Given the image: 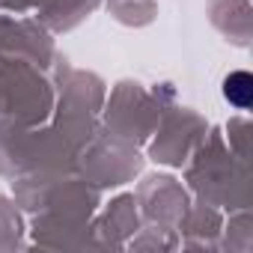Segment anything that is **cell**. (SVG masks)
<instances>
[{
    "label": "cell",
    "mask_w": 253,
    "mask_h": 253,
    "mask_svg": "<svg viewBox=\"0 0 253 253\" xmlns=\"http://www.w3.org/2000/svg\"><path fill=\"white\" fill-rule=\"evenodd\" d=\"M223 95L229 98V104H235L238 110H247L250 107V98H253V78L247 72H232L226 81H223Z\"/></svg>",
    "instance_id": "obj_1"
}]
</instances>
